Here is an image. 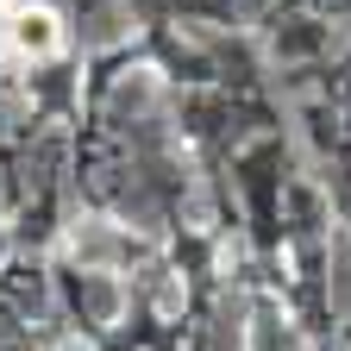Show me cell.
Segmentation results:
<instances>
[{
    "label": "cell",
    "mask_w": 351,
    "mask_h": 351,
    "mask_svg": "<svg viewBox=\"0 0 351 351\" xmlns=\"http://www.w3.org/2000/svg\"><path fill=\"white\" fill-rule=\"evenodd\" d=\"M7 32H13V51H25V57H51L57 44H63V32H57V13H51V7H19Z\"/></svg>",
    "instance_id": "1"
}]
</instances>
